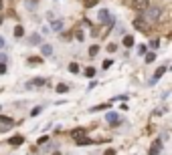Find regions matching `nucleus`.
<instances>
[{
  "label": "nucleus",
  "mask_w": 172,
  "mask_h": 155,
  "mask_svg": "<svg viewBox=\"0 0 172 155\" xmlns=\"http://www.w3.org/2000/svg\"><path fill=\"white\" fill-rule=\"evenodd\" d=\"M160 14H162V8H158V6L146 8V14H144V18H142V20H148V22H156V20L160 18Z\"/></svg>",
  "instance_id": "obj_1"
},
{
  "label": "nucleus",
  "mask_w": 172,
  "mask_h": 155,
  "mask_svg": "<svg viewBox=\"0 0 172 155\" xmlns=\"http://www.w3.org/2000/svg\"><path fill=\"white\" fill-rule=\"evenodd\" d=\"M132 8L134 10H146V8H150V0H132Z\"/></svg>",
  "instance_id": "obj_2"
},
{
  "label": "nucleus",
  "mask_w": 172,
  "mask_h": 155,
  "mask_svg": "<svg viewBox=\"0 0 172 155\" xmlns=\"http://www.w3.org/2000/svg\"><path fill=\"white\" fill-rule=\"evenodd\" d=\"M105 121L110 123V125H120V123H122L120 115H118V113H114V111H110V113L105 115Z\"/></svg>",
  "instance_id": "obj_3"
},
{
  "label": "nucleus",
  "mask_w": 172,
  "mask_h": 155,
  "mask_svg": "<svg viewBox=\"0 0 172 155\" xmlns=\"http://www.w3.org/2000/svg\"><path fill=\"white\" fill-rule=\"evenodd\" d=\"M160 145H162V141L158 139V141H154V145L148 149V155H160Z\"/></svg>",
  "instance_id": "obj_4"
},
{
  "label": "nucleus",
  "mask_w": 172,
  "mask_h": 155,
  "mask_svg": "<svg viewBox=\"0 0 172 155\" xmlns=\"http://www.w3.org/2000/svg\"><path fill=\"white\" fill-rule=\"evenodd\" d=\"M71 137H75V141H77V139H81V137H85V129H83V127L73 129V131H71Z\"/></svg>",
  "instance_id": "obj_5"
},
{
  "label": "nucleus",
  "mask_w": 172,
  "mask_h": 155,
  "mask_svg": "<svg viewBox=\"0 0 172 155\" xmlns=\"http://www.w3.org/2000/svg\"><path fill=\"white\" fill-rule=\"evenodd\" d=\"M43 55H45V56H51L53 55V47H51V44H43Z\"/></svg>",
  "instance_id": "obj_6"
},
{
  "label": "nucleus",
  "mask_w": 172,
  "mask_h": 155,
  "mask_svg": "<svg viewBox=\"0 0 172 155\" xmlns=\"http://www.w3.org/2000/svg\"><path fill=\"white\" fill-rule=\"evenodd\" d=\"M23 143H25V137H20V135H16V137L10 139V145H23Z\"/></svg>",
  "instance_id": "obj_7"
},
{
  "label": "nucleus",
  "mask_w": 172,
  "mask_h": 155,
  "mask_svg": "<svg viewBox=\"0 0 172 155\" xmlns=\"http://www.w3.org/2000/svg\"><path fill=\"white\" fill-rule=\"evenodd\" d=\"M166 71H168V69H166V66H160V69H158V71H156V73H154V79H152V83H154V81H156V79H160V77H162V75H164V73H166Z\"/></svg>",
  "instance_id": "obj_8"
},
{
  "label": "nucleus",
  "mask_w": 172,
  "mask_h": 155,
  "mask_svg": "<svg viewBox=\"0 0 172 155\" xmlns=\"http://www.w3.org/2000/svg\"><path fill=\"white\" fill-rule=\"evenodd\" d=\"M29 42H31V44H41V34H37V32H35V34H31Z\"/></svg>",
  "instance_id": "obj_9"
},
{
  "label": "nucleus",
  "mask_w": 172,
  "mask_h": 155,
  "mask_svg": "<svg viewBox=\"0 0 172 155\" xmlns=\"http://www.w3.org/2000/svg\"><path fill=\"white\" fill-rule=\"evenodd\" d=\"M134 26H136V28H138V30H144V32H146V30H148V28H146V26H144V20H142V18H138V20H136V22H134Z\"/></svg>",
  "instance_id": "obj_10"
},
{
  "label": "nucleus",
  "mask_w": 172,
  "mask_h": 155,
  "mask_svg": "<svg viewBox=\"0 0 172 155\" xmlns=\"http://www.w3.org/2000/svg\"><path fill=\"white\" fill-rule=\"evenodd\" d=\"M14 36H16V38H20V36H25V28L20 26V24H18V26H14Z\"/></svg>",
  "instance_id": "obj_11"
},
{
  "label": "nucleus",
  "mask_w": 172,
  "mask_h": 155,
  "mask_svg": "<svg viewBox=\"0 0 172 155\" xmlns=\"http://www.w3.org/2000/svg\"><path fill=\"white\" fill-rule=\"evenodd\" d=\"M43 85H45V81H43V79H35V81L29 83V87H43Z\"/></svg>",
  "instance_id": "obj_12"
},
{
  "label": "nucleus",
  "mask_w": 172,
  "mask_h": 155,
  "mask_svg": "<svg viewBox=\"0 0 172 155\" xmlns=\"http://www.w3.org/2000/svg\"><path fill=\"white\" fill-rule=\"evenodd\" d=\"M69 73H73V75L79 73V64H77V62H71V64H69Z\"/></svg>",
  "instance_id": "obj_13"
},
{
  "label": "nucleus",
  "mask_w": 172,
  "mask_h": 155,
  "mask_svg": "<svg viewBox=\"0 0 172 155\" xmlns=\"http://www.w3.org/2000/svg\"><path fill=\"white\" fill-rule=\"evenodd\" d=\"M69 91V87L65 85V83H61V85H57V93H67Z\"/></svg>",
  "instance_id": "obj_14"
},
{
  "label": "nucleus",
  "mask_w": 172,
  "mask_h": 155,
  "mask_svg": "<svg viewBox=\"0 0 172 155\" xmlns=\"http://www.w3.org/2000/svg\"><path fill=\"white\" fill-rule=\"evenodd\" d=\"M85 77H95V69H93V66H87V69H85Z\"/></svg>",
  "instance_id": "obj_15"
},
{
  "label": "nucleus",
  "mask_w": 172,
  "mask_h": 155,
  "mask_svg": "<svg viewBox=\"0 0 172 155\" xmlns=\"http://www.w3.org/2000/svg\"><path fill=\"white\" fill-rule=\"evenodd\" d=\"M89 143H93L91 139H87V137H81V139H77V145H89Z\"/></svg>",
  "instance_id": "obj_16"
},
{
  "label": "nucleus",
  "mask_w": 172,
  "mask_h": 155,
  "mask_svg": "<svg viewBox=\"0 0 172 155\" xmlns=\"http://www.w3.org/2000/svg\"><path fill=\"white\" fill-rule=\"evenodd\" d=\"M0 123H4V125H6V127H10V125H12V123H14V121H12V119H10V117H0Z\"/></svg>",
  "instance_id": "obj_17"
},
{
  "label": "nucleus",
  "mask_w": 172,
  "mask_h": 155,
  "mask_svg": "<svg viewBox=\"0 0 172 155\" xmlns=\"http://www.w3.org/2000/svg\"><path fill=\"white\" fill-rule=\"evenodd\" d=\"M134 44V36H126L124 38V47H132Z\"/></svg>",
  "instance_id": "obj_18"
},
{
  "label": "nucleus",
  "mask_w": 172,
  "mask_h": 155,
  "mask_svg": "<svg viewBox=\"0 0 172 155\" xmlns=\"http://www.w3.org/2000/svg\"><path fill=\"white\" fill-rule=\"evenodd\" d=\"M95 4H97V0H85V2H83L85 8H91V6H95Z\"/></svg>",
  "instance_id": "obj_19"
},
{
  "label": "nucleus",
  "mask_w": 172,
  "mask_h": 155,
  "mask_svg": "<svg viewBox=\"0 0 172 155\" xmlns=\"http://www.w3.org/2000/svg\"><path fill=\"white\" fill-rule=\"evenodd\" d=\"M97 53H99V47H97V44H93V47L89 49V56H95Z\"/></svg>",
  "instance_id": "obj_20"
},
{
  "label": "nucleus",
  "mask_w": 172,
  "mask_h": 155,
  "mask_svg": "<svg viewBox=\"0 0 172 155\" xmlns=\"http://www.w3.org/2000/svg\"><path fill=\"white\" fill-rule=\"evenodd\" d=\"M61 28H63V22L61 20H55L53 22V30H61Z\"/></svg>",
  "instance_id": "obj_21"
},
{
  "label": "nucleus",
  "mask_w": 172,
  "mask_h": 155,
  "mask_svg": "<svg viewBox=\"0 0 172 155\" xmlns=\"http://www.w3.org/2000/svg\"><path fill=\"white\" fill-rule=\"evenodd\" d=\"M154 60H156V55L154 53H148L146 55V62H154Z\"/></svg>",
  "instance_id": "obj_22"
},
{
  "label": "nucleus",
  "mask_w": 172,
  "mask_h": 155,
  "mask_svg": "<svg viewBox=\"0 0 172 155\" xmlns=\"http://www.w3.org/2000/svg\"><path fill=\"white\" fill-rule=\"evenodd\" d=\"M150 47H152V49H158V47H160V40H158V38L150 40Z\"/></svg>",
  "instance_id": "obj_23"
},
{
  "label": "nucleus",
  "mask_w": 172,
  "mask_h": 155,
  "mask_svg": "<svg viewBox=\"0 0 172 155\" xmlns=\"http://www.w3.org/2000/svg\"><path fill=\"white\" fill-rule=\"evenodd\" d=\"M75 36H77V40H85V34H83V30H77V32H75Z\"/></svg>",
  "instance_id": "obj_24"
},
{
  "label": "nucleus",
  "mask_w": 172,
  "mask_h": 155,
  "mask_svg": "<svg viewBox=\"0 0 172 155\" xmlns=\"http://www.w3.org/2000/svg\"><path fill=\"white\" fill-rule=\"evenodd\" d=\"M114 51H116V44L110 42V44H107V53H114Z\"/></svg>",
  "instance_id": "obj_25"
},
{
  "label": "nucleus",
  "mask_w": 172,
  "mask_h": 155,
  "mask_svg": "<svg viewBox=\"0 0 172 155\" xmlns=\"http://www.w3.org/2000/svg\"><path fill=\"white\" fill-rule=\"evenodd\" d=\"M4 73H6V64L0 62V75H4Z\"/></svg>",
  "instance_id": "obj_26"
},
{
  "label": "nucleus",
  "mask_w": 172,
  "mask_h": 155,
  "mask_svg": "<svg viewBox=\"0 0 172 155\" xmlns=\"http://www.w3.org/2000/svg\"><path fill=\"white\" fill-rule=\"evenodd\" d=\"M39 113H41V107H37V109H33V111H31V115H33V117H35V115H39Z\"/></svg>",
  "instance_id": "obj_27"
},
{
  "label": "nucleus",
  "mask_w": 172,
  "mask_h": 155,
  "mask_svg": "<svg viewBox=\"0 0 172 155\" xmlns=\"http://www.w3.org/2000/svg\"><path fill=\"white\" fill-rule=\"evenodd\" d=\"M110 66H112V60H110V58H107V60L103 62V69H110Z\"/></svg>",
  "instance_id": "obj_28"
},
{
  "label": "nucleus",
  "mask_w": 172,
  "mask_h": 155,
  "mask_svg": "<svg viewBox=\"0 0 172 155\" xmlns=\"http://www.w3.org/2000/svg\"><path fill=\"white\" fill-rule=\"evenodd\" d=\"M0 62H6V55L4 53H0Z\"/></svg>",
  "instance_id": "obj_29"
},
{
  "label": "nucleus",
  "mask_w": 172,
  "mask_h": 155,
  "mask_svg": "<svg viewBox=\"0 0 172 155\" xmlns=\"http://www.w3.org/2000/svg\"><path fill=\"white\" fill-rule=\"evenodd\" d=\"M105 155H116V151H114V149H107V151H105Z\"/></svg>",
  "instance_id": "obj_30"
},
{
  "label": "nucleus",
  "mask_w": 172,
  "mask_h": 155,
  "mask_svg": "<svg viewBox=\"0 0 172 155\" xmlns=\"http://www.w3.org/2000/svg\"><path fill=\"white\" fill-rule=\"evenodd\" d=\"M2 47H4V38H2V36H0V49H2Z\"/></svg>",
  "instance_id": "obj_31"
},
{
  "label": "nucleus",
  "mask_w": 172,
  "mask_h": 155,
  "mask_svg": "<svg viewBox=\"0 0 172 155\" xmlns=\"http://www.w3.org/2000/svg\"><path fill=\"white\" fill-rule=\"evenodd\" d=\"M4 8V2H2V0H0V10H2Z\"/></svg>",
  "instance_id": "obj_32"
},
{
  "label": "nucleus",
  "mask_w": 172,
  "mask_h": 155,
  "mask_svg": "<svg viewBox=\"0 0 172 155\" xmlns=\"http://www.w3.org/2000/svg\"><path fill=\"white\" fill-rule=\"evenodd\" d=\"M0 26H2V16H0Z\"/></svg>",
  "instance_id": "obj_33"
}]
</instances>
